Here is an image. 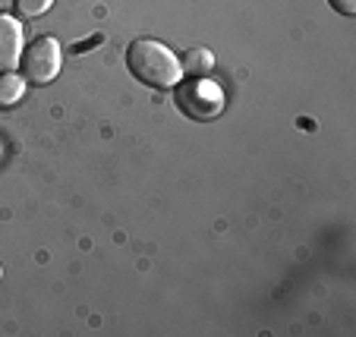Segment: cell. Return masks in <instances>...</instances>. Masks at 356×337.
<instances>
[{"mask_svg": "<svg viewBox=\"0 0 356 337\" xmlns=\"http://www.w3.org/2000/svg\"><path fill=\"white\" fill-rule=\"evenodd\" d=\"M127 67L139 82L152 88H174L180 82V57L155 38H139L127 51Z\"/></svg>", "mask_w": 356, "mask_h": 337, "instance_id": "cell-1", "label": "cell"}, {"mask_svg": "<svg viewBox=\"0 0 356 337\" xmlns=\"http://www.w3.org/2000/svg\"><path fill=\"white\" fill-rule=\"evenodd\" d=\"M177 108L189 120H215L224 110V92L205 76H193L186 82H177Z\"/></svg>", "mask_w": 356, "mask_h": 337, "instance_id": "cell-2", "label": "cell"}, {"mask_svg": "<svg viewBox=\"0 0 356 337\" xmlns=\"http://www.w3.org/2000/svg\"><path fill=\"white\" fill-rule=\"evenodd\" d=\"M22 79L32 82V85H47L54 82L60 73V44H57L54 35H38L35 41H29V47L22 51Z\"/></svg>", "mask_w": 356, "mask_h": 337, "instance_id": "cell-3", "label": "cell"}, {"mask_svg": "<svg viewBox=\"0 0 356 337\" xmlns=\"http://www.w3.org/2000/svg\"><path fill=\"white\" fill-rule=\"evenodd\" d=\"M22 60V26L19 19L0 13V73H10Z\"/></svg>", "mask_w": 356, "mask_h": 337, "instance_id": "cell-4", "label": "cell"}, {"mask_svg": "<svg viewBox=\"0 0 356 337\" xmlns=\"http://www.w3.org/2000/svg\"><path fill=\"white\" fill-rule=\"evenodd\" d=\"M26 94V79L19 73H0V110L3 108H16Z\"/></svg>", "mask_w": 356, "mask_h": 337, "instance_id": "cell-5", "label": "cell"}, {"mask_svg": "<svg viewBox=\"0 0 356 337\" xmlns=\"http://www.w3.org/2000/svg\"><path fill=\"white\" fill-rule=\"evenodd\" d=\"M183 73L189 76H209L211 69H215V54H211L209 47H193V51H186L180 60Z\"/></svg>", "mask_w": 356, "mask_h": 337, "instance_id": "cell-6", "label": "cell"}, {"mask_svg": "<svg viewBox=\"0 0 356 337\" xmlns=\"http://www.w3.org/2000/svg\"><path fill=\"white\" fill-rule=\"evenodd\" d=\"M51 3H54V0H13L16 13H19L22 19H35V16H44L47 10H51Z\"/></svg>", "mask_w": 356, "mask_h": 337, "instance_id": "cell-7", "label": "cell"}, {"mask_svg": "<svg viewBox=\"0 0 356 337\" xmlns=\"http://www.w3.org/2000/svg\"><path fill=\"white\" fill-rule=\"evenodd\" d=\"M331 7L341 16H356V0H331Z\"/></svg>", "mask_w": 356, "mask_h": 337, "instance_id": "cell-8", "label": "cell"}, {"mask_svg": "<svg viewBox=\"0 0 356 337\" xmlns=\"http://www.w3.org/2000/svg\"><path fill=\"white\" fill-rule=\"evenodd\" d=\"M0 277H3V268H0Z\"/></svg>", "mask_w": 356, "mask_h": 337, "instance_id": "cell-9", "label": "cell"}]
</instances>
